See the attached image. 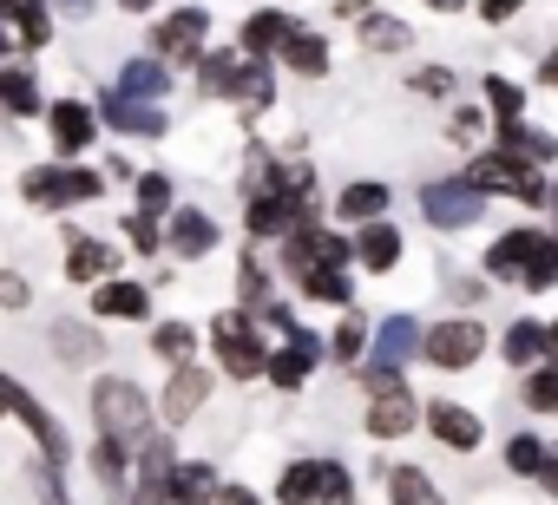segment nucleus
<instances>
[{"mask_svg":"<svg viewBox=\"0 0 558 505\" xmlns=\"http://www.w3.org/2000/svg\"><path fill=\"white\" fill-rule=\"evenodd\" d=\"M408 86H414V93H427V99H447V93H453V73H447V66H427V73H414Z\"/></svg>","mask_w":558,"mask_h":505,"instance_id":"obj_50","label":"nucleus"},{"mask_svg":"<svg viewBox=\"0 0 558 505\" xmlns=\"http://www.w3.org/2000/svg\"><path fill=\"white\" fill-rule=\"evenodd\" d=\"M499 151H519V158H532L538 171L558 158V138L551 132H532V125H519V119H499Z\"/></svg>","mask_w":558,"mask_h":505,"instance_id":"obj_30","label":"nucleus"},{"mask_svg":"<svg viewBox=\"0 0 558 505\" xmlns=\"http://www.w3.org/2000/svg\"><path fill=\"white\" fill-rule=\"evenodd\" d=\"M362 348H368V322H362V316H349V322L336 329L329 355H336V361H362Z\"/></svg>","mask_w":558,"mask_h":505,"instance_id":"obj_47","label":"nucleus"},{"mask_svg":"<svg viewBox=\"0 0 558 505\" xmlns=\"http://www.w3.org/2000/svg\"><path fill=\"white\" fill-rule=\"evenodd\" d=\"M119 8H125V14H151V8H158V0H119Z\"/></svg>","mask_w":558,"mask_h":505,"instance_id":"obj_58","label":"nucleus"},{"mask_svg":"<svg viewBox=\"0 0 558 505\" xmlns=\"http://www.w3.org/2000/svg\"><path fill=\"white\" fill-rule=\"evenodd\" d=\"M414 355H421V322H414V316H381V322H375V361L408 368Z\"/></svg>","mask_w":558,"mask_h":505,"instance_id":"obj_24","label":"nucleus"},{"mask_svg":"<svg viewBox=\"0 0 558 505\" xmlns=\"http://www.w3.org/2000/svg\"><path fill=\"white\" fill-rule=\"evenodd\" d=\"M538 79H545V86H558V47H551V60L538 66Z\"/></svg>","mask_w":558,"mask_h":505,"instance_id":"obj_57","label":"nucleus"},{"mask_svg":"<svg viewBox=\"0 0 558 505\" xmlns=\"http://www.w3.org/2000/svg\"><path fill=\"white\" fill-rule=\"evenodd\" d=\"M93 427H99L106 440H119L125 453H138V446L151 440V401L138 394V381L99 374V381H93Z\"/></svg>","mask_w":558,"mask_h":505,"instance_id":"obj_1","label":"nucleus"},{"mask_svg":"<svg viewBox=\"0 0 558 505\" xmlns=\"http://www.w3.org/2000/svg\"><path fill=\"white\" fill-rule=\"evenodd\" d=\"M427 433L440 446H453V453H473L486 440V420L473 407H460V401H427Z\"/></svg>","mask_w":558,"mask_h":505,"instance_id":"obj_13","label":"nucleus"},{"mask_svg":"<svg viewBox=\"0 0 558 505\" xmlns=\"http://www.w3.org/2000/svg\"><path fill=\"white\" fill-rule=\"evenodd\" d=\"M14 34H21V47H47L53 40V0H14Z\"/></svg>","mask_w":558,"mask_h":505,"instance_id":"obj_37","label":"nucleus"},{"mask_svg":"<svg viewBox=\"0 0 558 505\" xmlns=\"http://www.w3.org/2000/svg\"><path fill=\"white\" fill-rule=\"evenodd\" d=\"M0 414H14V420L34 433V446H40V459H47V466H66V453H73V446H66V427H60V420H53V414H47V407L14 381V374H0Z\"/></svg>","mask_w":558,"mask_h":505,"instance_id":"obj_6","label":"nucleus"},{"mask_svg":"<svg viewBox=\"0 0 558 505\" xmlns=\"http://www.w3.org/2000/svg\"><path fill=\"white\" fill-rule=\"evenodd\" d=\"M0 60H8V27H0Z\"/></svg>","mask_w":558,"mask_h":505,"instance_id":"obj_61","label":"nucleus"},{"mask_svg":"<svg viewBox=\"0 0 558 505\" xmlns=\"http://www.w3.org/2000/svg\"><path fill=\"white\" fill-rule=\"evenodd\" d=\"M21 190H27V204H40V210H73V204H93V197L106 190V171H86V164H40V171L21 177Z\"/></svg>","mask_w":558,"mask_h":505,"instance_id":"obj_5","label":"nucleus"},{"mask_svg":"<svg viewBox=\"0 0 558 505\" xmlns=\"http://www.w3.org/2000/svg\"><path fill=\"white\" fill-rule=\"evenodd\" d=\"M165 479H171V433H165V440L151 433V440L138 446V479H132V505H171Z\"/></svg>","mask_w":558,"mask_h":505,"instance_id":"obj_18","label":"nucleus"},{"mask_svg":"<svg viewBox=\"0 0 558 505\" xmlns=\"http://www.w3.org/2000/svg\"><path fill=\"white\" fill-rule=\"evenodd\" d=\"M138 210L145 217H165L171 210V177L165 171H138Z\"/></svg>","mask_w":558,"mask_h":505,"instance_id":"obj_45","label":"nucleus"},{"mask_svg":"<svg viewBox=\"0 0 558 505\" xmlns=\"http://www.w3.org/2000/svg\"><path fill=\"white\" fill-rule=\"evenodd\" d=\"M151 355H158V361H171V368H178V361H191V355H197V329H184V322L151 329Z\"/></svg>","mask_w":558,"mask_h":505,"instance_id":"obj_41","label":"nucleus"},{"mask_svg":"<svg viewBox=\"0 0 558 505\" xmlns=\"http://www.w3.org/2000/svg\"><path fill=\"white\" fill-rule=\"evenodd\" d=\"M388 498H395V505H447L440 485H434L421 466H395V472H388Z\"/></svg>","mask_w":558,"mask_h":505,"instance_id":"obj_38","label":"nucleus"},{"mask_svg":"<svg viewBox=\"0 0 558 505\" xmlns=\"http://www.w3.org/2000/svg\"><path fill=\"white\" fill-rule=\"evenodd\" d=\"M519 8H525V0H480V21H486V27H506Z\"/></svg>","mask_w":558,"mask_h":505,"instance_id":"obj_52","label":"nucleus"},{"mask_svg":"<svg viewBox=\"0 0 558 505\" xmlns=\"http://www.w3.org/2000/svg\"><path fill=\"white\" fill-rule=\"evenodd\" d=\"M480 132H486V112H473V106H460V112H453V125H447V138H460V145H473Z\"/></svg>","mask_w":558,"mask_h":505,"instance_id":"obj_51","label":"nucleus"},{"mask_svg":"<svg viewBox=\"0 0 558 505\" xmlns=\"http://www.w3.org/2000/svg\"><path fill=\"white\" fill-rule=\"evenodd\" d=\"M276 66H290V73H303V79H323V73H329V40L310 34V27H296L283 47H276Z\"/></svg>","mask_w":558,"mask_h":505,"instance_id":"obj_25","label":"nucleus"},{"mask_svg":"<svg viewBox=\"0 0 558 505\" xmlns=\"http://www.w3.org/2000/svg\"><path fill=\"white\" fill-rule=\"evenodd\" d=\"M421 355H427L434 368H447V374H460V368H473V361L486 355V329H480L473 316H447V322H434V329H421Z\"/></svg>","mask_w":558,"mask_h":505,"instance_id":"obj_7","label":"nucleus"},{"mask_svg":"<svg viewBox=\"0 0 558 505\" xmlns=\"http://www.w3.org/2000/svg\"><path fill=\"white\" fill-rule=\"evenodd\" d=\"M243 60H250V53H204V60H197V86H204L210 99H230L236 79H243Z\"/></svg>","mask_w":558,"mask_h":505,"instance_id":"obj_31","label":"nucleus"},{"mask_svg":"<svg viewBox=\"0 0 558 505\" xmlns=\"http://www.w3.org/2000/svg\"><path fill=\"white\" fill-rule=\"evenodd\" d=\"M532 414H558V368H532V381L519 387Z\"/></svg>","mask_w":558,"mask_h":505,"instance_id":"obj_43","label":"nucleus"},{"mask_svg":"<svg viewBox=\"0 0 558 505\" xmlns=\"http://www.w3.org/2000/svg\"><path fill=\"white\" fill-rule=\"evenodd\" d=\"M93 316L99 322H145L151 316V290L125 283V276H106V283H93Z\"/></svg>","mask_w":558,"mask_h":505,"instance_id":"obj_15","label":"nucleus"},{"mask_svg":"<svg viewBox=\"0 0 558 505\" xmlns=\"http://www.w3.org/2000/svg\"><path fill=\"white\" fill-rule=\"evenodd\" d=\"M545 348H551V329H545V322H532V316H525V322H512V329H506V361H512V368H532Z\"/></svg>","mask_w":558,"mask_h":505,"instance_id":"obj_35","label":"nucleus"},{"mask_svg":"<svg viewBox=\"0 0 558 505\" xmlns=\"http://www.w3.org/2000/svg\"><path fill=\"white\" fill-rule=\"evenodd\" d=\"M210 505H263V498H256L250 485H217V498H210Z\"/></svg>","mask_w":558,"mask_h":505,"instance_id":"obj_54","label":"nucleus"},{"mask_svg":"<svg viewBox=\"0 0 558 505\" xmlns=\"http://www.w3.org/2000/svg\"><path fill=\"white\" fill-rule=\"evenodd\" d=\"M210 348H217V361H223V374H230V381H256V374H263V361H269L263 329H256V316H250V309H223V316L210 322Z\"/></svg>","mask_w":558,"mask_h":505,"instance_id":"obj_3","label":"nucleus"},{"mask_svg":"<svg viewBox=\"0 0 558 505\" xmlns=\"http://www.w3.org/2000/svg\"><path fill=\"white\" fill-rule=\"evenodd\" d=\"M460 177H466L480 197H512V204H545V197H551L545 171H538L532 158H519V151H480Z\"/></svg>","mask_w":558,"mask_h":505,"instance_id":"obj_2","label":"nucleus"},{"mask_svg":"<svg viewBox=\"0 0 558 505\" xmlns=\"http://www.w3.org/2000/svg\"><path fill=\"white\" fill-rule=\"evenodd\" d=\"M303 217H296V204L283 197V190H256L250 197V217H243V230L250 236H290Z\"/></svg>","mask_w":558,"mask_h":505,"instance_id":"obj_22","label":"nucleus"},{"mask_svg":"<svg viewBox=\"0 0 558 505\" xmlns=\"http://www.w3.org/2000/svg\"><path fill=\"white\" fill-rule=\"evenodd\" d=\"M368 8H375V0H342V8H336V14H349V21H362Z\"/></svg>","mask_w":558,"mask_h":505,"instance_id":"obj_56","label":"nucleus"},{"mask_svg":"<svg viewBox=\"0 0 558 505\" xmlns=\"http://www.w3.org/2000/svg\"><path fill=\"white\" fill-rule=\"evenodd\" d=\"M47 348H53L60 361H99V329H86V322H60V329L47 335Z\"/></svg>","mask_w":558,"mask_h":505,"instance_id":"obj_39","label":"nucleus"},{"mask_svg":"<svg viewBox=\"0 0 558 505\" xmlns=\"http://www.w3.org/2000/svg\"><path fill=\"white\" fill-rule=\"evenodd\" d=\"M336 217H342V223H375V217H388V184H381V177L349 184V190L336 197Z\"/></svg>","mask_w":558,"mask_h":505,"instance_id":"obj_27","label":"nucleus"},{"mask_svg":"<svg viewBox=\"0 0 558 505\" xmlns=\"http://www.w3.org/2000/svg\"><path fill=\"white\" fill-rule=\"evenodd\" d=\"M303 296H310V303H329V309H349V303H355V283H349L342 263H323V270L303 276Z\"/></svg>","mask_w":558,"mask_h":505,"instance_id":"obj_33","label":"nucleus"},{"mask_svg":"<svg viewBox=\"0 0 558 505\" xmlns=\"http://www.w3.org/2000/svg\"><path fill=\"white\" fill-rule=\"evenodd\" d=\"M296 34V21L283 14V8H256L250 21H243V53L250 60H276V47H283Z\"/></svg>","mask_w":558,"mask_h":505,"instance_id":"obj_21","label":"nucleus"},{"mask_svg":"<svg viewBox=\"0 0 558 505\" xmlns=\"http://www.w3.org/2000/svg\"><path fill=\"white\" fill-rule=\"evenodd\" d=\"M525 249H532V223L506 230V236L486 249V276H499V283H519V270H525Z\"/></svg>","mask_w":558,"mask_h":505,"instance_id":"obj_29","label":"nucleus"},{"mask_svg":"<svg viewBox=\"0 0 558 505\" xmlns=\"http://www.w3.org/2000/svg\"><path fill=\"white\" fill-rule=\"evenodd\" d=\"M355 263L368 270V276H388L395 263H401V236H395V223H362V236H355Z\"/></svg>","mask_w":558,"mask_h":505,"instance_id":"obj_23","label":"nucleus"},{"mask_svg":"<svg viewBox=\"0 0 558 505\" xmlns=\"http://www.w3.org/2000/svg\"><path fill=\"white\" fill-rule=\"evenodd\" d=\"M165 249H171V257H184V263L210 257V249H217V223H210V210H197V204L171 210V223H165Z\"/></svg>","mask_w":558,"mask_h":505,"instance_id":"obj_11","label":"nucleus"},{"mask_svg":"<svg viewBox=\"0 0 558 505\" xmlns=\"http://www.w3.org/2000/svg\"><path fill=\"white\" fill-rule=\"evenodd\" d=\"M47 132H53V151H60V158H80V151L99 138V112H93L86 99H60V106L47 112Z\"/></svg>","mask_w":558,"mask_h":505,"instance_id":"obj_12","label":"nucleus"},{"mask_svg":"<svg viewBox=\"0 0 558 505\" xmlns=\"http://www.w3.org/2000/svg\"><path fill=\"white\" fill-rule=\"evenodd\" d=\"M125 243L138 249V257H158V249H165V230H158V217L132 210V217H125Z\"/></svg>","mask_w":558,"mask_h":505,"instance_id":"obj_44","label":"nucleus"},{"mask_svg":"<svg viewBox=\"0 0 558 505\" xmlns=\"http://www.w3.org/2000/svg\"><path fill=\"white\" fill-rule=\"evenodd\" d=\"M210 387H217V381H210L197 361H178V374L165 381V427H184V420L210 401Z\"/></svg>","mask_w":558,"mask_h":505,"instance_id":"obj_16","label":"nucleus"},{"mask_svg":"<svg viewBox=\"0 0 558 505\" xmlns=\"http://www.w3.org/2000/svg\"><path fill=\"white\" fill-rule=\"evenodd\" d=\"M99 119H106L112 132H132V138H165V106L125 99V93H112V86H106V99H99Z\"/></svg>","mask_w":558,"mask_h":505,"instance_id":"obj_14","label":"nucleus"},{"mask_svg":"<svg viewBox=\"0 0 558 505\" xmlns=\"http://www.w3.org/2000/svg\"><path fill=\"white\" fill-rule=\"evenodd\" d=\"M355 381H362V394H388V387H408V381H401V368H395V361H375V355L362 361V374H355Z\"/></svg>","mask_w":558,"mask_h":505,"instance_id":"obj_49","label":"nucleus"},{"mask_svg":"<svg viewBox=\"0 0 558 505\" xmlns=\"http://www.w3.org/2000/svg\"><path fill=\"white\" fill-rule=\"evenodd\" d=\"M480 99H486L493 119H519V112H525V93H519L512 79H480Z\"/></svg>","mask_w":558,"mask_h":505,"instance_id":"obj_42","label":"nucleus"},{"mask_svg":"<svg viewBox=\"0 0 558 505\" xmlns=\"http://www.w3.org/2000/svg\"><path fill=\"white\" fill-rule=\"evenodd\" d=\"M480 210H486V197H480L466 177H434V184H421V217H427L434 230H466V223H480Z\"/></svg>","mask_w":558,"mask_h":505,"instance_id":"obj_9","label":"nucleus"},{"mask_svg":"<svg viewBox=\"0 0 558 505\" xmlns=\"http://www.w3.org/2000/svg\"><path fill=\"white\" fill-rule=\"evenodd\" d=\"M243 112H269L276 106V73H269V60H243V79H236V93H230Z\"/></svg>","mask_w":558,"mask_h":505,"instance_id":"obj_32","label":"nucleus"},{"mask_svg":"<svg viewBox=\"0 0 558 505\" xmlns=\"http://www.w3.org/2000/svg\"><path fill=\"white\" fill-rule=\"evenodd\" d=\"M60 14H93V0H60Z\"/></svg>","mask_w":558,"mask_h":505,"instance_id":"obj_60","label":"nucleus"},{"mask_svg":"<svg viewBox=\"0 0 558 505\" xmlns=\"http://www.w3.org/2000/svg\"><path fill=\"white\" fill-rule=\"evenodd\" d=\"M551 348H558V322H551Z\"/></svg>","mask_w":558,"mask_h":505,"instance_id":"obj_63","label":"nucleus"},{"mask_svg":"<svg viewBox=\"0 0 558 505\" xmlns=\"http://www.w3.org/2000/svg\"><path fill=\"white\" fill-rule=\"evenodd\" d=\"M217 466L210 459H171V479H165V492H171V505H210L217 498Z\"/></svg>","mask_w":558,"mask_h":505,"instance_id":"obj_19","label":"nucleus"},{"mask_svg":"<svg viewBox=\"0 0 558 505\" xmlns=\"http://www.w3.org/2000/svg\"><path fill=\"white\" fill-rule=\"evenodd\" d=\"M112 93H125V99H151V106H165V93H171V66L165 60H132L125 73H119V86Z\"/></svg>","mask_w":558,"mask_h":505,"instance_id":"obj_26","label":"nucleus"},{"mask_svg":"<svg viewBox=\"0 0 558 505\" xmlns=\"http://www.w3.org/2000/svg\"><path fill=\"white\" fill-rule=\"evenodd\" d=\"M421 427V401L408 387H388V394H368V433L375 440H401Z\"/></svg>","mask_w":558,"mask_h":505,"instance_id":"obj_17","label":"nucleus"},{"mask_svg":"<svg viewBox=\"0 0 558 505\" xmlns=\"http://www.w3.org/2000/svg\"><path fill=\"white\" fill-rule=\"evenodd\" d=\"M204 40H210V14L204 8H178L151 27V53L165 66H197L204 60Z\"/></svg>","mask_w":558,"mask_h":505,"instance_id":"obj_8","label":"nucleus"},{"mask_svg":"<svg viewBox=\"0 0 558 505\" xmlns=\"http://www.w3.org/2000/svg\"><path fill=\"white\" fill-rule=\"evenodd\" d=\"M236 290H243V303H250V309H263V303H269V276H263V263H256V257H243V263H236Z\"/></svg>","mask_w":558,"mask_h":505,"instance_id":"obj_48","label":"nucleus"},{"mask_svg":"<svg viewBox=\"0 0 558 505\" xmlns=\"http://www.w3.org/2000/svg\"><path fill=\"white\" fill-rule=\"evenodd\" d=\"M362 47H368V53H401V47H408V27L388 21L381 8H368V14H362Z\"/></svg>","mask_w":558,"mask_h":505,"instance_id":"obj_40","label":"nucleus"},{"mask_svg":"<svg viewBox=\"0 0 558 505\" xmlns=\"http://www.w3.org/2000/svg\"><path fill=\"white\" fill-rule=\"evenodd\" d=\"M532 479H538V485H545V492H551V498H558V459H545V466H538V472H532Z\"/></svg>","mask_w":558,"mask_h":505,"instance_id":"obj_55","label":"nucleus"},{"mask_svg":"<svg viewBox=\"0 0 558 505\" xmlns=\"http://www.w3.org/2000/svg\"><path fill=\"white\" fill-rule=\"evenodd\" d=\"M558 283V236L551 230H532V249H525V270H519V290H551Z\"/></svg>","mask_w":558,"mask_h":505,"instance_id":"obj_28","label":"nucleus"},{"mask_svg":"<svg viewBox=\"0 0 558 505\" xmlns=\"http://www.w3.org/2000/svg\"><path fill=\"white\" fill-rule=\"evenodd\" d=\"M545 459H551V453H545V440H538V433H519V440L506 446V466H512V472H525V479H532Z\"/></svg>","mask_w":558,"mask_h":505,"instance_id":"obj_46","label":"nucleus"},{"mask_svg":"<svg viewBox=\"0 0 558 505\" xmlns=\"http://www.w3.org/2000/svg\"><path fill=\"white\" fill-rule=\"evenodd\" d=\"M0 106H8L14 119H34L40 112V79L27 66H0Z\"/></svg>","mask_w":558,"mask_h":505,"instance_id":"obj_34","label":"nucleus"},{"mask_svg":"<svg viewBox=\"0 0 558 505\" xmlns=\"http://www.w3.org/2000/svg\"><path fill=\"white\" fill-rule=\"evenodd\" d=\"M8 8H14V0H0V21H8Z\"/></svg>","mask_w":558,"mask_h":505,"instance_id":"obj_62","label":"nucleus"},{"mask_svg":"<svg viewBox=\"0 0 558 505\" xmlns=\"http://www.w3.org/2000/svg\"><path fill=\"white\" fill-rule=\"evenodd\" d=\"M427 8H434V14H460V8H466V0H427Z\"/></svg>","mask_w":558,"mask_h":505,"instance_id":"obj_59","label":"nucleus"},{"mask_svg":"<svg viewBox=\"0 0 558 505\" xmlns=\"http://www.w3.org/2000/svg\"><path fill=\"white\" fill-rule=\"evenodd\" d=\"M66 276L86 283V290L106 283V276H119V249H112V243H93V236H73V243H66Z\"/></svg>","mask_w":558,"mask_h":505,"instance_id":"obj_20","label":"nucleus"},{"mask_svg":"<svg viewBox=\"0 0 558 505\" xmlns=\"http://www.w3.org/2000/svg\"><path fill=\"white\" fill-rule=\"evenodd\" d=\"M283 335H290V348H276V355L263 361V374H269V387H283V394H296V387L310 381V368L323 361V335H310L303 322H290Z\"/></svg>","mask_w":558,"mask_h":505,"instance_id":"obj_10","label":"nucleus"},{"mask_svg":"<svg viewBox=\"0 0 558 505\" xmlns=\"http://www.w3.org/2000/svg\"><path fill=\"white\" fill-rule=\"evenodd\" d=\"M0 309H27V283L21 276H0Z\"/></svg>","mask_w":558,"mask_h":505,"instance_id":"obj_53","label":"nucleus"},{"mask_svg":"<svg viewBox=\"0 0 558 505\" xmlns=\"http://www.w3.org/2000/svg\"><path fill=\"white\" fill-rule=\"evenodd\" d=\"M276 505H349V466L342 459H290L276 479Z\"/></svg>","mask_w":558,"mask_h":505,"instance_id":"obj_4","label":"nucleus"},{"mask_svg":"<svg viewBox=\"0 0 558 505\" xmlns=\"http://www.w3.org/2000/svg\"><path fill=\"white\" fill-rule=\"evenodd\" d=\"M93 472H99L106 492H132V453H125L119 440H106V433H99V446H93Z\"/></svg>","mask_w":558,"mask_h":505,"instance_id":"obj_36","label":"nucleus"}]
</instances>
